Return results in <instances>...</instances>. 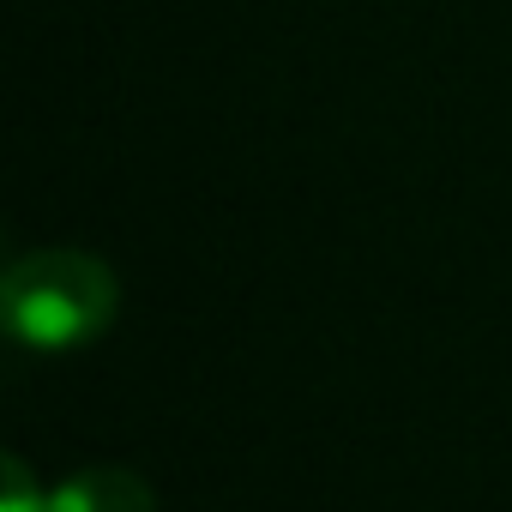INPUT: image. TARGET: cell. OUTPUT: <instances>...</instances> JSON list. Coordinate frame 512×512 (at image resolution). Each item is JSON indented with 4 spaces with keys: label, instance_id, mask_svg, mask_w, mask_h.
Segmentation results:
<instances>
[{
    "label": "cell",
    "instance_id": "6da1fadb",
    "mask_svg": "<svg viewBox=\"0 0 512 512\" xmlns=\"http://www.w3.org/2000/svg\"><path fill=\"white\" fill-rule=\"evenodd\" d=\"M0 308L19 344L31 350H79L109 332L121 308V284L97 253L79 247H43L13 260V272L0 278Z\"/></svg>",
    "mask_w": 512,
    "mask_h": 512
},
{
    "label": "cell",
    "instance_id": "3957f363",
    "mask_svg": "<svg viewBox=\"0 0 512 512\" xmlns=\"http://www.w3.org/2000/svg\"><path fill=\"white\" fill-rule=\"evenodd\" d=\"M0 512H49V488H37L25 458H7V482H0Z\"/></svg>",
    "mask_w": 512,
    "mask_h": 512
},
{
    "label": "cell",
    "instance_id": "7a4b0ae2",
    "mask_svg": "<svg viewBox=\"0 0 512 512\" xmlns=\"http://www.w3.org/2000/svg\"><path fill=\"white\" fill-rule=\"evenodd\" d=\"M49 512H157V494L145 476H133L121 464H97V470L67 476L49 494Z\"/></svg>",
    "mask_w": 512,
    "mask_h": 512
}]
</instances>
